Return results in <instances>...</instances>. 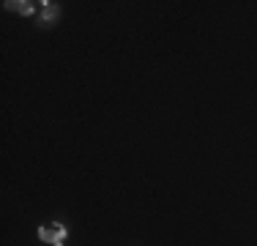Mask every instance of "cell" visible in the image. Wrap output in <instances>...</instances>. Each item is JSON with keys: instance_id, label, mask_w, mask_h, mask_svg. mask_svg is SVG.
Listing matches in <instances>:
<instances>
[{"instance_id": "1", "label": "cell", "mask_w": 257, "mask_h": 246, "mask_svg": "<svg viewBox=\"0 0 257 246\" xmlns=\"http://www.w3.org/2000/svg\"><path fill=\"white\" fill-rule=\"evenodd\" d=\"M66 235H69V230H66V224H60V221H52V224H44V227H39V238H41L44 243L63 246Z\"/></svg>"}, {"instance_id": "2", "label": "cell", "mask_w": 257, "mask_h": 246, "mask_svg": "<svg viewBox=\"0 0 257 246\" xmlns=\"http://www.w3.org/2000/svg\"><path fill=\"white\" fill-rule=\"evenodd\" d=\"M41 20H44V22L58 20V6L50 3V0H47V3H41Z\"/></svg>"}, {"instance_id": "3", "label": "cell", "mask_w": 257, "mask_h": 246, "mask_svg": "<svg viewBox=\"0 0 257 246\" xmlns=\"http://www.w3.org/2000/svg\"><path fill=\"white\" fill-rule=\"evenodd\" d=\"M9 9H14L17 14H22V17H30L33 14V3H28V0H20V3H6Z\"/></svg>"}]
</instances>
